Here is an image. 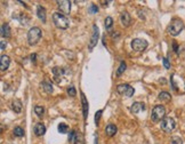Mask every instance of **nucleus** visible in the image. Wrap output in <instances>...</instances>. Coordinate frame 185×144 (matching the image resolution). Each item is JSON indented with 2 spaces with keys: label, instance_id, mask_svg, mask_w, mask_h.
<instances>
[{
  "label": "nucleus",
  "instance_id": "f257e3e1",
  "mask_svg": "<svg viewBox=\"0 0 185 144\" xmlns=\"http://www.w3.org/2000/svg\"><path fill=\"white\" fill-rule=\"evenodd\" d=\"M183 29H184V23H183V21L179 20V18H174L170 24H169L168 29H167V31L170 36H178L182 31H183Z\"/></svg>",
  "mask_w": 185,
  "mask_h": 144
},
{
  "label": "nucleus",
  "instance_id": "f03ea898",
  "mask_svg": "<svg viewBox=\"0 0 185 144\" xmlns=\"http://www.w3.org/2000/svg\"><path fill=\"white\" fill-rule=\"evenodd\" d=\"M53 22L56 25V28L62 29V30H65V29L69 28L70 25V22H69L68 17L61 13H54L53 14Z\"/></svg>",
  "mask_w": 185,
  "mask_h": 144
},
{
  "label": "nucleus",
  "instance_id": "7ed1b4c3",
  "mask_svg": "<svg viewBox=\"0 0 185 144\" xmlns=\"http://www.w3.org/2000/svg\"><path fill=\"white\" fill-rule=\"evenodd\" d=\"M41 38V30L39 28H31L28 32V41L30 45H36Z\"/></svg>",
  "mask_w": 185,
  "mask_h": 144
},
{
  "label": "nucleus",
  "instance_id": "20e7f679",
  "mask_svg": "<svg viewBox=\"0 0 185 144\" xmlns=\"http://www.w3.org/2000/svg\"><path fill=\"white\" fill-rule=\"evenodd\" d=\"M160 127L163 132L170 133L175 129V127H176V122H175V120H174L173 118H170V117H165L163 119L161 120Z\"/></svg>",
  "mask_w": 185,
  "mask_h": 144
},
{
  "label": "nucleus",
  "instance_id": "39448f33",
  "mask_svg": "<svg viewBox=\"0 0 185 144\" xmlns=\"http://www.w3.org/2000/svg\"><path fill=\"white\" fill-rule=\"evenodd\" d=\"M166 114V110L162 105H155L152 110V116H151V119L154 122H158V121H161V120L165 118Z\"/></svg>",
  "mask_w": 185,
  "mask_h": 144
},
{
  "label": "nucleus",
  "instance_id": "423d86ee",
  "mask_svg": "<svg viewBox=\"0 0 185 144\" xmlns=\"http://www.w3.org/2000/svg\"><path fill=\"white\" fill-rule=\"evenodd\" d=\"M117 92L120 94V95H125L126 97H132L134 95V88L130 86V85L127 84H121L117 86Z\"/></svg>",
  "mask_w": 185,
  "mask_h": 144
},
{
  "label": "nucleus",
  "instance_id": "0eeeda50",
  "mask_svg": "<svg viewBox=\"0 0 185 144\" xmlns=\"http://www.w3.org/2000/svg\"><path fill=\"white\" fill-rule=\"evenodd\" d=\"M148 47V41L144 39H140L136 38L132 41V48H133L135 52H143Z\"/></svg>",
  "mask_w": 185,
  "mask_h": 144
},
{
  "label": "nucleus",
  "instance_id": "6e6552de",
  "mask_svg": "<svg viewBox=\"0 0 185 144\" xmlns=\"http://www.w3.org/2000/svg\"><path fill=\"white\" fill-rule=\"evenodd\" d=\"M69 142L73 144H84L85 143L84 136L81 135V133L72 130V132L69 134Z\"/></svg>",
  "mask_w": 185,
  "mask_h": 144
},
{
  "label": "nucleus",
  "instance_id": "1a4fd4ad",
  "mask_svg": "<svg viewBox=\"0 0 185 144\" xmlns=\"http://www.w3.org/2000/svg\"><path fill=\"white\" fill-rule=\"evenodd\" d=\"M58 5V8L62 13L64 14H70V10H71V1L69 0H61V1H57L56 2Z\"/></svg>",
  "mask_w": 185,
  "mask_h": 144
},
{
  "label": "nucleus",
  "instance_id": "9d476101",
  "mask_svg": "<svg viewBox=\"0 0 185 144\" xmlns=\"http://www.w3.org/2000/svg\"><path fill=\"white\" fill-rule=\"evenodd\" d=\"M98 28H97L96 25H94L92 26V38H90V42H89V46H88V48H89V50H92V48L95 47V45L97 44V40H98Z\"/></svg>",
  "mask_w": 185,
  "mask_h": 144
},
{
  "label": "nucleus",
  "instance_id": "9b49d317",
  "mask_svg": "<svg viewBox=\"0 0 185 144\" xmlns=\"http://www.w3.org/2000/svg\"><path fill=\"white\" fill-rule=\"evenodd\" d=\"M9 64H10V58L7 55L1 56V61H0V70L1 71H6L8 69Z\"/></svg>",
  "mask_w": 185,
  "mask_h": 144
},
{
  "label": "nucleus",
  "instance_id": "f8f14e48",
  "mask_svg": "<svg viewBox=\"0 0 185 144\" xmlns=\"http://www.w3.org/2000/svg\"><path fill=\"white\" fill-rule=\"evenodd\" d=\"M144 110H145V104L141 103V102L134 103L133 105H132V108H130V111L133 112V113H138V112L144 111Z\"/></svg>",
  "mask_w": 185,
  "mask_h": 144
},
{
  "label": "nucleus",
  "instance_id": "ddd939ff",
  "mask_svg": "<svg viewBox=\"0 0 185 144\" xmlns=\"http://www.w3.org/2000/svg\"><path fill=\"white\" fill-rule=\"evenodd\" d=\"M33 130H34V134H36L37 136H42L45 133H46V127H45L44 124H41V122H38V124L34 126Z\"/></svg>",
  "mask_w": 185,
  "mask_h": 144
},
{
  "label": "nucleus",
  "instance_id": "4468645a",
  "mask_svg": "<svg viewBox=\"0 0 185 144\" xmlns=\"http://www.w3.org/2000/svg\"><path fill=\"white\" fill-rule=\"evenodd\" d=\"M120 21L124 26H128L129 24H130V22H132V18H130V15H129L128 13L124 12L120 15Z\"/></svg>",
  "mask_w": 185,
  "mask_h": 144
},
{
  "label": "nucleus",
  "instance_id": "2eb2a0df",
  "mask_svg": "<svg viewBox=\"0 0 185 144\" xmlns=\"http://www.w3.org/2000/svg\"><path fill=\"white\" fill-rule=\"evenodd\" d=\"M10 36V26L8 23H4L1 25V37L8 38Z\"/></svg>",
  "mask_w": 185,
  "mask_h": 144
},
{
  "label": "nucleus",
  "instance_id": "dca6fc26",
  "mask_svg": "<svg viewBox=\"0 0 185 144\" xmlns=\"http://www.w3.org/2000/svg\"><path fill=\"white\" fill-rule=\"evenodd\" d=\"M117 127H116V125H112L110 124L106 126V128H105V133H106V135L108 136H114L116 134H117Z\"/></svg>",
  "mask_w": 185,
  "mask_h": 144
},
{
  "label": "nucleus",
  "instance_id": "f3484780",
  "mask_svg": "<svg viewBox=\"0 0 185 144\" xmlns=\"http://www.w3.org/2000/svg\"><path fill=\"white\" fill-rule=\"evenodd\" d=\"M37 15L42 22H46V9L42 6H38L37 7Z\"/></svg>",
  "mask_w": 185,
  "mask_h": 144
},
{
  "label": "nucleus",
  "instance_id": "a211bd4d",
  "mask_svg": "<svg viewBox=\"0 0 185 144\" xmlns=\"http://www.w3.org/2000/svg\"><path fill=\"white\" fill-rule=\"evenodd\" d=\"M12 106H13V110L16 112V113H20V112L22 111V102H21L20 100L13 101Z\"/></svg>",
  "mask_w": 185,
  "mask_h": 144
},
{
  "label": "nucleus",
  "instance_id": "6ab92c4d",
  "mask_svg": "<svg viewBox=\"0 0 185 144\" xmlns=\"http://www.w3.org/2000/svg\"><path fill=\"white\" fill-rule=\"evenodd\" d=\"M158 98H159L161 102H169V101L171 100V96L167 92H161L160 94H159V96H158Z\"/></svg>",
  "mask_w": 185,
  "mask_h": 144
},
{
  "label": "nucleus",
  "instance_id": "aec40b11",
  "mask_svg": "<svg viewBox=\"0 0 185 144\" xmlns=\"http://www.w3.org/2000/svg\"><path fill=\"white\" fill-rule=\"evenodd\" d=\"M81 101H82V106H84V117L86 119L87 114H88V103H87V100H86L84 94H81Z\"/></svg>",
  "mask_w": 185,
  "mask_h": 144
},
{
  "label": "nucleus",
  "instance_id": "412c9836",
  "mask_svg": "<svg viewBox=\"0 0 185 144\" xmlns=\"http://www.w3.org/2000/svg\"><path fill=\"white\" fill-rule=\"evenodd\" d=\"M41 87H42V89H44L46 93H48V94H50V93H53V86L52 84H49V82H47V81H45V82H42L41 84Z\"/></svg>",
  "mask_w": 185,
  "mask_h": 144
},
{
  "label": "nucleus",
  "instance_id": "4be33fe9",
  "mask_svg": "<svg viewBox=\"0 0 185 144\" xmlns=\"http://www.w3.org/2000/svg\"><path fill=\"white\" fill-rule=\"evenodd\" d=\"M57 129H58V132H60L61 134H66V133L69 132L68 125H65V124H60L58 127H57Z\"/></svg>",
  "mask_w": 185,
  "mask_h": 144
},
{
  "label": "nucleus",
  "instance_id": "5701e85b",
  "mask_svg": "<svg viewBox=\"0 0 185 144\" xmlns=\"http://www.w3.org/2000/svg\"><path fill=\"white\" fill-rule=\"evenodd\" d=\"M34 112H36V114L38 117H42L45 113V109L44 106H40V105H37L36 108H34Z\"/></svg>",
  "mask_w": 185,
  "mask_h": 144
},
{
  "label": "nucleus",
  "instance_id": "b1692460",
  "mask_svg": "<svg viewBox=\"0 0 185 144\" xmlns=\"http://www.w3.org/2000/svg\"><path fill=\"white\" fill-rule=\"evenodd\" d=\"M14 135L17 136V137H22V136L24 135V130H23V128H21V127L14 128Z\"/></svg>",
  "mask_w": 185,
  "mask_h": 144
},
{
  "label": "nucleus",
  "instance_id": "393cba45",
  "mask_svg": "<svg viewBox=\"0 0 185 144\" xmlns=\"http://www.w3.org/2000/svg\"><path fill=\"white\" fill-rule=\"evenodd\" d=\"M112 25H113V20H112V17H106L105 18V28H106V30H110V29L112 28Z\"/></svg>",
  "mask_w": 185,
  "mask_h": 144
},
{
  "label": "nucleus",
  "instance_id": "a878e982",
  "mask_svg": "<svg viewBox=\"0 0 185 144\" xmlns=\"http://www.w3.org/2000/svg\"><path fill=\"white\" fill-rule=\"evenodd\" d=\"M126 70V63L125 62H121L120 63V66H119V69H118V71H117V76H121L124 72H125Z\"/></svg>",
  "mask_w": 185,
  "mask_h": 144
},
{
  "label": "nucleus",
  "instance_id": "bb28decb",
  "mask_svg": "<svg viewBox=\"0 0 185 144\" xmlns=\"http://www.w3.org/2000/svg\"><path fill=\"white\" fill-rule=\"evenodd\" d=\"M170 143L171 144H183V140L178 136H173L171 140H170Z\"/></svg>",
  "mask_w": 185,
  "mask_h": 144
},
{
  "label": "nucleus",
  "instance_id": "cd10ccee",
  "mask_svg": "<svg viewBox=\"0 0 185 144\" xmlns=\"http://www.w3.org/2000/svg\"><path fill=\"white\" fill-rule=\"evenodd\" d=\"M68 94L70 96H72V97H74V96L77 95V92H76V88L73 87V86H71V87L68 88Z\"/></svg>",
  "mask_w": 185,
  "mask_h": 144
},
{
  "label": "nucleus",
  "instance_id": "c85d7f7f",
  "mask_svg": "<svg viewBox=\"0 0 185 144\" xmlns=\"http://www.w3.org/2000/svg\"><path fill=\"white\" fill-rule=\"evenodd\" d=\"M102 110H100V111L96 112V114H95V122H96V125H98V122H100V118H101V114H102Z\"/></svg>",
  "mask_w": 185,
  "mask_h": 144
},
{
  "label": "nucleus",
  "instance_id": "c756f323",
  "mask_svg": "<svg viewBox=\"0 0 185 144\" xmlns=\"http://www.w3.org/2000/svg\"><path fill=\"white\" fill-rule=\"evenodd\" d=\"M88 12L90 13V14H94V13L98 12V8H97V6H95V5H92V6H90V8H89Z\"/></svg>",
  "mask_w": 185,
  "mask_h": 144
},
{
  "label": "nucleus",
  "instance_id": "7c9ffc66",
  "mask_svg": "<svg viewBox=\"0 0 185 144\" xmlns=\"http://www.w3.org/2000/svg\"><path fill=\"white\" fill-rule=\"evenodd\" d=\"M163 65L166 69H170V64H169V61L167 58H163Z\"/></svg>",
  "mask_w": 185,
  "mask_h": 144
},
{
  "label": "nucleus",
  "instance_id": "2f4dec72",
  "mask_svg": "<svg viewBox=\"0 0 185 144\" xmlns=\"http://www.w3.org/2000/svg\"><path fill=\"white\" fill-rule=\"evenodd\" d=\"M5 47H6V44H5L4 41H1V50H4Z\"/></svg>",
  "mask_w": 185,
  "mask_h": 144
}]
</instances>
